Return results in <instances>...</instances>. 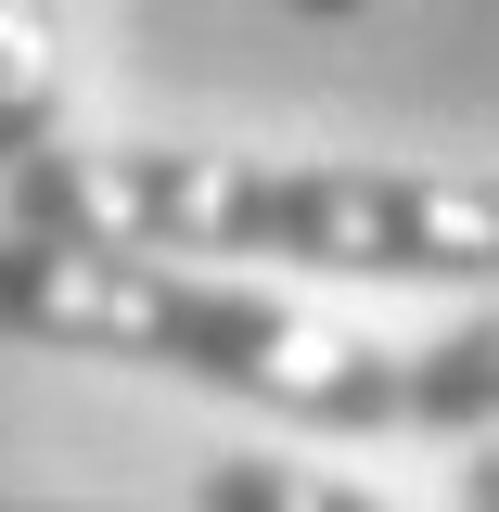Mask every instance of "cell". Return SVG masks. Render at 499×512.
Segmentation results:
<instances>
[{
	"label": "cell",
	"mask_w": 499,
	"mask_h": 512,
	"mask_svg": "<svg viewBox=\"0 0 499 512\" xmlns=\"http://www.w3.org/2000/svg\"><path fill=\"white\" fill-rule=\"evenodd\" d=\"M0 333L52 346V359H141V372H192L218 397H256L282 423L320 436H384V423H423V436L487 448L499 410V333L487 308L436 333V346H372L346 320L295 308V295H256L231 269H154V256H77V244H0Z\"/></svg>",
	"instance_id": "1"
},
{
	"label": "cell",
	"mask_w": 499,
	"mask_h": 512,
	"mask_svg": "<svg viewBox=\"0 0 499 512\" xmlns=\"http://www.w3.org/2000/svg\"><path fill=\"white\" fill-rule=\"evenodd\" d=\"M13 231L77 256H282L359 282H487L499 192L474 167H256L154 141H52L13 167Z\"/></svg>",
	"instance_id": "2"
},
{
	"label": "cell",
	"mask_w": 499,
	"mask_h": 512,
	"mask_svg": "<svg viewBox=\"0 0 499 512\" xmlns=\"http://www.w3.org/2000/svg\"><path fill=\"white\" fill-rule=\"evenodd\" d=\"M64 141V0H0V180Z\"/></svg>",
	"instance_id": "3"
},
{
	"label": "cell",
	"mask_w": 499,
	"mask_h": 512,
	"mask_svg": "<svg viewBox=\"0 0 499 512\" xmlns=\"http://www.w3.org/2000/svg\"><path fill=\"white\" fill-rule=\"evenodd\" d=\"M205 512H410L384 500V487H359V474H320V461H205Z\"/></svg>",
	"instance_id": "4"
},
{
	"label": "cell",
	"mask_w": 499,
	"mask_h": 512,
	"mask_svg": "<svg viewBox=\"0 0 499 512\" xmlns=\"http://www.w3.org/2000/svg\"><path fill=\"white\" fill-rule=\"evenodd\" d=\"M0 512H141V500H0Z\"/></svg>",
	"instance_id": "5"
},
{
	"label": "cell",
	"mask_w": 499,
	"mask_h": 512,
	"mask_svg": "<svg viewBox=\"0 0 499 512\" xmlns=\"http://www.w3.org/2000/svg\"><path fill=\"white\" fill-rule=\"evenodd\" d=\"M295 13H320V26H333V13H359V0H295Z\"/></svg>",
	"instance_id": "6"
}]
</instances>
